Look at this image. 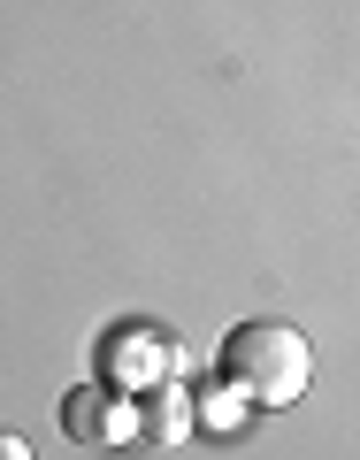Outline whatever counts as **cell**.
Here are the masks:
<instances>
[{
	"instance_id": "cell-4",
	"label": "cell",
	"mask_w": 360,
	"mask_h": 460,
	"mask_svg": "<svg viewBox=\"0 0 360 460\" xmlns=\"http://www.w3.org/2000/svg\"><path fill=\"white\" fill-rule=\"evenodd\" d=\"M0 460H31V445H23L16 429H0Z\"/></svg>"
},
{
	"instance_id": "cell-1",
	"label": "cell",
	"mask_w": 360,
	"mask_h": 460,
	"mask_svg": "<svg viewBox=\"0 0 360 460\" xmlns=\"http://www.w3.org/2000/svg\"><path fill=\"white\" fill-rule=\"evenodd\" d=\"M314 376V353L292 323H238L223 338V384L246 407H292Z\"/></svg>"
},
{
	"instance_id": "cell-3",
	"label": "cell",
	"mask_w": 360,
	"mask_h": 460,
	"mask_svg": "<svg viewBox=\"0 0 360 460\" xmlns=\"http://www.w3.org/2000/svg\"><path fill=\"white\" fill-rule=\"evenodd\" d=\"M108 376H115V384H154V376H169V345L154 338V330H115V338H108Z\"/></svg>"
},
{
	"instance_id": "cell-2",
	"label": "cell",
	"mask_w": 360,
	"mask_h": 460,
	"mask_svg": "<svg viewBox=\"0 0 360 460\" xmlns=\"http://www.w3.org/2000/svg\"><path fill=\"white\" fill-rule=\"evenodd\" d=\"M62 429L84 445H131L138 438V414L123 399H100V392H69L62 399Z\"/></svg>"
}]
</instances>
